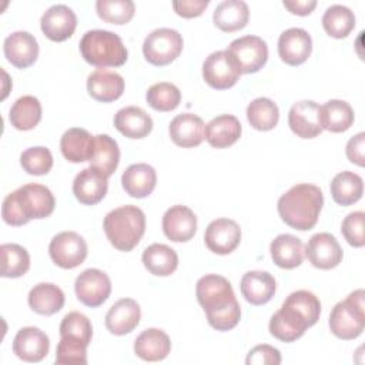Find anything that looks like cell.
<instances>
[{"instance_id":"1f68e13d","label":"cell","mask_w":365,"mask_h":365,"mask_svg":"<svg viewBox=\"0 0 365 365\" xmlns=\"http://www.w3.org/2000/svg\"><path fill=\"white\" fill-rule=\"evenodd\" d=\"M248 19L250 9L248 4L242 0H224L215 7L212 13L214 24L225 33L244 29L248 23Z\"/></svg>"},{"instance_id":"e575fe53","label":"cell","mask_w":365,"mask_h":365,"mask_svg":"<svg viewBox=\"0 0 365 365\" xmlns=\"http://www.w3.org/2000/svg\"><path fill=\"white\" fill-rule=\"evenodd\" d=\"M329 188L332 200L336 204L346 207L361 200L364 192V181L352 171H341L332 178Z\"/></svg>"},{"instance_id":"44dd1931","label":"cell","mask_w":365,"mask_h":365,"mask_svg":"<svg viewBox=\"0 0 365 365\" xmlns=\"http://www.w3.org/2000/svg\"><path fill=\"white\" fill-rule=\"evenodd\" d=\"M108 177L98 170L88 167L83 168L73 181V194L84 205H94L100 202L108 188Z\"/></svg>"},{"instance_id":"5b68a950","label":"cell","mask_w":365,"mask_h":365,"mask_svg":"<svg viewBox=\"0 0 365 365\" xmlns=\"http://www.w3.org/2000/svg\"><path fill=\"white\" fill-rule=\"evenodd\" d=\"M103 228L114 248L128 252L145 232V215L135 205H121L104 217Z\"/></svg>"},{"instance_id":"74e56055","label":"cell","mask_w":365,"mask_h":365,"mask_svg":"<svg viewBox=\"0 0 365 365\" xmlns=\"http://www.w3.org/2000/svg\"><path fill=\"white\" fill-rule=\"evenodd\" d=\"M354 110L344 100H329L321 107L322 128L331 133L346 131L354 123Z\"/></svg>"},{"instance_id":"9c48e42d","label":"cell","mask_w":365,"mask_h":365,"mask_svg":"<svg viewBox=\"0 0 365 365\" xmlns=\"http://www.w3.org/2000/svg\"><path fill=\"white\" fill-rule=\"evenodd\" d=\"M241 74L237 60L228 50L211 53L202 64V77L205 83L215 90L232 87Z\"/></svg>"},{"instance_id":"bcb514c9","label":"cell","mask_w":365,"mask_h":365,"mask_svg":"<svg viewBox=\"0 0 365 365\" xmlns=\"http://www.w3.org/2000/svg\"><path fill=\"white\" fill-rule=\"evenodd\" d=\"M60 335L76 336L88 345L93 336V327L90 319L84 314L73 311L63 318L60 324Z\"/></svg>"},{"instance_id":"4fadbf2b","label":"cell","mask_w":365,"mask_h":365,"mask_svg":"<svg viewBox=\"0 0 365 365\" xmlns=\"http://www.w3.org/2000/svg\"><path fill=\"white\" fill-rule=\"evenodd\" d=\"M288 125L301 138H314L321 134V106L312 100H301L292 104L288 113Z\"/></svg>"},{"instance_id":"d590c367","label":"cell","mask_w":365,"mask_h":365,"mask_svg":"<svg viewBox=\"0 0 365 365\" xmlns=\"http://www.w3.org/2000/svg\"><path fill=\"white\" fill-rule=\"evenodd\" d=\"M93 135L78 127L68 128L60 140V150L66 160L70 163H84L88 161Z\"/></svg>"},{"instance_id":"7bdbcfd3","label":"cell","mask_w":365,"mask_h":365,"mask_svg":"<svg viewBox=\"0 0 365 365\" xmlns=\"http://www.w3.org/2000/svg\"><path fill=\"white\" fill-rule=\"evenodd\" d=\"M96 10L101 20L111 24L128 23L135 11V4L131 0H97Z\"/></svg>"},{"instance_id":"83f0119b","label":"cell","mask_w":365,"mask_h":365,"mask_svg":"<svg viewBox=\"0 0 365 365\" xmlns=\"http://www.w3.org/2000/svg\"><path fill=\"white\" fill-rule=\"evenodd\" d=\"M114 127L128 138H144L153 130V120L141 107L128 106L117 111Z\"/></svg>"},{"instance_id":"ac0fdd59","label":"cell","mask_w":365,"mask_h":365,"mask_svg":"<svg viewBox=\"0 0 365 365\" xmlns=\"http://www.w3.org/2000/svg\"><path fill=\"white\" fill-rule=\"evenodd\" d=\"M163 231L174 242L190 241L197 231V217L185 205H173L163 215Z\"/></svg>"},{"instance_id":"5bb4252c","label":"cell","mask_w":365,"mask_h":365,"mask_svg":"<svg viewBox=\"0 0 365 365\" xmlns=\"http://www.w3.org/2000/svg\"><path fill=\"white\" fill-rule=\"evenodd\" d=\"M204 241L211 252L227 255L240 245L241 228L234 220L217 218L208 224Z\"/></svg>"},{"instance_id":"2e32d148","label":"cell","mask_w":365,"mask_h":365,"mask_svg":"<svg viewBox=\"0 0 365 365\" xmlns=\"http://www.w3.org/2000/svg\"><path fill=\"white\" fill-rule=\"evenodd\" d=\"M40 27L51 41H64L73 36L77 27V17L68 6L54 4L41 16Z\"/></svg>"},{"instance_id":"277c9868","label":"cell","mask_w":365,"mask_h":365,"mask_svg":"<svg viewBox=\"0 0 365 365\" xmlns=\"http://www.w3.org/2000/svg\"><path fill=\"white\" fill-rule=\"evenodd\" d=\"M324 205V194L314 184H295L278 200L281 220L294 230L307 231L315 227Z\"/></svg>"},{"instance_id":"ee69618b","label":"cell","mask_w":365,"mask_h":365,"mask_svg":"<svg viewBox=\"0 0 365 365\" xmlns=\"http://www.w3.org/2000/svg\"><path fill=\"white\" fill-rule=\"evenodd\" d=\"M87 346V344L76 336H61L56 351V362L60 365H86Z\"/></svg>"},{"instance_id":"603a6c76","label":"cell","mask_w":365,"mask_h":365,"mask_svg":"<svg viewBox=\"0 0 365 365\" xmlns=\"http://www.w3.org/2000/svg\"><path fill=\"white\" fill-rule=\"evenodd\" d=\"M141 309L133 298L118 299L106 314V327L114 335L130 334L140 322Z\"/></svg>"},{"instance_id":"52a82bcc","label":"cell","mask_w":365,"mask_h":365,"mask_svg":"<svg viewBox=\"0 0 365 365\" xmlns=\"http://www.w3.org/2000/svg\"><path fill=\"white\" fill-rule=\"evenodd\" d=\"M365 292L356 289L339 301L329 314V329L339 339H355L365 328Z\"/></svg>"},{"instance_id":"7c38bea8","label":"cell","mask_w":365,"mask_h":365,"mask_svg":"<svg viewBox=\"0 0 365 365\" xmlns=\"http://www.w3.org/2000/svg\"><path fill=\"white\" fill-rule=\"evenodd\" d=\"M77 299L86 307H100L111 294V281L106 272L97 268L84 269L74 282Z\"/></svg>"},{"instance_id":"9a60e30c","label":"cell","mask_w":365,"mask_h":365,"mask_svg":"<svg viewBox=\"0 0 365 365\" xmlns=\"http://www.w3.org/2000/svg\"><path fill=\"white\" fill-rule=\"evenodd\" d=\"M308 261L319 269H331L342 261V248L336 238L329 232H318L312 235L305 245Z\"/></svg>"},{"instance_id":"8fae6325","label":"cell","mask_w":365,"mask_h":365,"mask_svg":"<svg viewBox=\"0 0 365 365\" xmlns=\"http://www.w3.org/2000/svg\"><path fill=\"white\" fill-rule=\"evenodd\" d=\"M237 60L242 74L259 71L268 60L267 43L258 36H244L231 41L227 48Z\"/></svg>"},{"instance_id":"e0dca14e","label":"cell","mask_w":365,"mask_h":365,"mask_svg":"<svg viewBox=\"0 0 365 365\" xmlns=\"http://www.w3.org/2000/svg\"><path fill=\"white\" fill-rule=\"evenodd\" d=\"M312 51V38L307 30L291 27L278 38V54L288 66H299L308 60Z\"/></svg>"},{"instance_id":"30bf717a","label":"cell","mask_w":365,"mask_h":365,"mask_svg":"<svg viewBox=\"0 0 365 365\" xmlns=\"http://www.w3.org/2000/svg\"><path fill=\"white\" fill-rule=\"evenodd\" d=\"M48 254L56 265L71 269L84 262L87 257V242L74 231H63L50 241Z\"/></svg>"},{"instance_id":"f1b7e54d","label":"cell","mask_w":365,"mask_h":365,"mask_svg":"<svg viewBox=\"0 0 365 365\" xmlns=\"http://www.w3.org/2000/svg\"><path fill=\"white\" fill-rule=\"evenodd\" d=\"M121 184L130 197L144 198L154 191L157 184V173L145 163L131 164L123 173Z\"/></svg>"},{"instance_id":"d6a6232c","label":"cell","mask_w":365,"mask_h":365,"mask_svg":"<svg viewBox=\"0 0 365 365\" xmlns=\"http://www.w3.org/2000/svg\"><path fill=\"white\" fill-rule=\"evenodd\" d=\"M64 292L51 282H40L29 292L30 308L40 315H53L64 305Z\"/></svg>"},{"instance_id":"816d5d0a","label":"cell","mask_w":365,"mask_h":365,"mask_svg":"<svg viewBox=\"0 0 365 365\" xmlns=\"http://www.w3.org/2000/svg\"><path fill=\"white\" fill-rule=\"evenodd\" d=\"M284 7L289 10L292 14L298 16H308L317 6L315 0H284Z\"/></svg>"},{"instance_id":"60d3db41","label":"cell","mask_w":365,"mask_h":365,"mask_svg":"<svg viewBox=\"0 0 365 365\" xmlns=\"http://www.w3.org/2000/svg\"><path fill=\"white\" fill-rule=\"evenodd\" d=\"M1 277L19 278L30 268V255L27 250L19 244H1Z\"/></svg>"},{"instance_id":"8d00e7d4","label":"cell","mask_w":365,"mask_h":365,"mask_svg":"<svg viewBox=\"0 0 365 365\" xmlns=\"http://www.w3.org/2000/svg\"><path fill=\"white\" fill-rule=\"evenodd\" d=\"M9 120L17 130L27 131L34 128L41 120V104L34 96L19 97L10 108Z\"/></svg>"},{"instance_id":"681fc988","label":"cell","mask_w":365,"mask_h":365,"mask_svg":"<svg viewBox=\"0 0 365 365\" xmlns=\"http://www.w3.org/2000/svg\"><path fill=\"white\" fill-rule=\"evenodd\" d=\"M208 4H210L208 0H181V1H173V9L178 16L185 19H192V17L201 16Z\"/></svg>"},{"instance_id":"f35d334b","label":"cell","mask_w":365,"mask_h":365,"mask_svg":"<svg viewBox=\"0 0 365 365\" xmlns=\"http://www.w3.org/2000/svg\"><path fill=\"white\" fill-rule=\"evenodd\" d=\"M247 118L252 128L258 131H269L278 124L279 110L271 98L258 97L248 104Z\"/></svg>"},{"instance_id":"f546056e","label":"cell","mask_w":365,"mask_h":365,"mask_svg":"<svg viewBox=\"0 0 365 365\" xmlns=\"http://www.w3.org/2000/svg\"><path fill=\"white\" fill-rule=\"evenodd\" d=\"M171 351L168 335L158 328L143 331L134 341V352L138 358L148 362H155L167 358Z\"/></svg>"},{"instance_id":"484cf974","label":"cell","mask_w":365,"mask_h":365,"mask_svg":"<svg viewBox=\"0 0 365 365\" xmlns=\"http://www.w3.org/2000/svg\"><path fill=\"white\" fill-rule=\"evenodd\" d=\"M87 91L97 101L111 103L123 96L124 78L115 71L98 68L88 76Z\"/></svg>"},{"instance_id":"ab89813d","label":"cell","mask_w":365,"mask_h":365,"mask_svg":"<svg viewBox=\"0 0 365 365\" xmlns=\"http://www.w3.org/2000/svg\"><path fill=\"white\" fill-rule=\"evenodd\" d=\"M322 27L334 38L346 37L355 27V16L351 9L342 4L329 6L322 16Z\"/></svg>"},{"instance_id":"d4e9b609","label":"cell","mask_w":365,"mask_h":365,"mask_svg":"<svg viewBox=\"0 0 365 365\" xmlns=\"http://www.w3.org/2000/svg\"><path fill=\"white\" fill-rule=\"evenodd\" d=\"M242 297L252 305H264L275 294V278L267 271H248L240 282Z\"/></svg>"},{"instance_id":"8992f818","label":"cell","mask_w":365,"mask_h":365,"mask_svg":"<svg viewBox=\"0 0 365 365\" xmlns=\"http://www.w3.org/2000/svg\"><path fill=\"white\" fill-rule=\"evenodd\" d=\"M83 58L96 67H120L127 61L128 51L118 34L108 30H88L80 40Z\"/></svg>"},{"instance_id":"f907efd6","label":"cell","mask_w":365,"mask_h":365,"mask_svg":"<svg viewBox=\"0 0 365 365\" xmlns=\"http://www.w3.org/2000/svg\"><path fill=\"white\" fill-rule=\"evenodd\" d=\"M364 147H365V133L361 131L349 138V141L346 143V148H345L348 160L359 167H364V164H365Z\"/></svg>"},{"instance_id":"7402d4cb","label":"cell","mask_w":365,"mask_h":365,"mask_svg":"<svg viewBox=\"0 0 365 365\" xmlns=\"http://www.w3.org/2000/svg\"><path fill=\"white\" fill-rule=\"evenodd\" d=\"M204 121L192 113H182L175 115L168 127L171 140L182 148L197 147L204 140Z\"/></svg>"},{"instance_id":"ffe728a7","label":"cell","mask_w":365,"mask_h":365,"mask_svg":"<svg viewBox=\"0 0 365 365\" xmlns=\"http://www.w3.org/2000/svg\"><path fill=\"white\" fill-rule=\"evenodd\" d=\"M3 51L9 63L17 68H27L37 60L38 44L29 31H14L4 38Z\"/></svg>"},{"instance_id":"7a4b0ae2","label":"cell","mask_w":365,"mask_h":365,"mask_svg":"<svg viewBox=\"0 0 365 365\" xmlns=\"http://www.w3.org/2000/svg\"><path fill=\"white\" fill-rule=\"evenodd\" d=\"M195 295L214 329L230 331L237 327L241 309L227 278L217 274L201 277L195 285Z\"/></svg>"},{"instance_id":"c3c4849f","label":"cell","mask_w":365,"mask_h":365,"mask_svg":"<svg viewBox=\"0 0 365 365\" xmlns=\"http://www.w3.org/2000/svg\"><path fill=\"white\" fill-rule=\"evenodd\" d=\"M245 362L247 365H278L281 364V354L277 348L262 344L248 352Z\"/></svg>"},{"instance_id":"3957f363","label":"cell","mask_w":365,"mask_h":365,"mask_svg":"<svg viewBox=\"0 0 365 365\" xmlns=\"http://www.w3.org/2000/svg\"><path fill=\"white\" fill-rule=\"evenodd\" d=\"M56 200L50 188L41 184H26L7 194L1 205L6 224L20 227L30 220L46 218L54 211Z\"/></svg>"},{"instance_id":"7dc6e473","label":"cell","mask_w":365,"mask_h":365,"mask_svg":"<svg viewBox=\"0 0 365 365\" xmlns=\"http://www.w3.org/2000/svg\"><path fill=\"white\" fill-rule=\"evenodd\" d=\"M364 220L365 214L362 211L349 212L341 225V232L346 242L352 247H364L365 235H364Z\"/></svg>"},{"instance_id":"ba28073f","label":"cell","mask_w":365,"mask_h":365,"mask_svg":"<svg viewBox=\"0 0 365 365\" xmlns=\"http://www.w3.org/2000/svg\"><path fill=\"white\" fill-rule=\"evenodd\" d=\"M182 37L174 29H157L143 43V54L153 66H167L182 51Z\"/></svg>"},{"instance_id":"b9f144b4","label":"cell","mask_w":365,"mask_h":365,"mask_svg":"<svg viewBox=\"0 0 365 365\" xmlns=\"http://www.w3.org/2000/svg\"><path fill=\"white\" fill-rule=\"evenodd\" d=\"M145 100L151 108L167 113L178 107L181 101V93L178 87L174 86L173 83L161 81V83L153 84L147 90Z\"/></svg>"},{"instance_id":"cb8c5ba5","label":"cell","mask_w":365,"mask_h":365,"mask_svg":"<svg viewBox=\"0 0 365 365\" xmlns=\"http://www.w3.org/2000/svg\"><path fill=\"white\" fill-rule=\"evenodd\" d=\"M120 161V148L117 141L108 134L93 135L88 163L90 167L110 177L117 170Z\"/></svg>"},{"instance_id":"4dcf8cb0","label":"cell","mask_w":365,"mask_h":365,"mask_svg":"<svg viewBox=\"0 0 365 365\" xmlns=\"http://www.w3.org/2000/svg\"><path fill=\"white\" fill-rule=\"evenodd\" d=\"M269 252L272 261L284 269L297 268L304 261L302 241L292 234L277 235L269 245Z\"/></svg>"},{"instance_id":"6da1fadb","label":"cell","mask_w":365,"mask_h":365,"mask_svg":"<svg viewBox=\"0 0 365 365\" xmlns=\"http://www.w3.org/2000/svg\"><path fill=\"white\" fill-rule=\"evenodd\" d=\"M321 315V302L307 289L291 292L269 319V332L282 342H294L307 328L315 325Z\"/></svg>"},{"instance_id":"d6986e66","label":"cell","mask_w":365,"mask_h":365,"mask_svg":"<svg viewBox=\"0 0 365 365\" xmlns=\"http://www.w3.org/2000/svg\"><path fill=\"white\" fill-rule=\"evenodd\" d=\"M48 336L36 327L19 329L13 339V352L26 362H40L48 354Z\"/></svg>"},{"instance_id":"836d02e7","label":"cell","mask_w":365,"mask_h":365,"mask_svg":"<svg viewBox=\"0 0 365 365\" xmlns=\"http://www.w3.org/2000/svg\"><path fill=\"white\" fill-rule=\"evenodd\" d=\"M144 267L157 277H168L178 267L177 252L165 244H151L143 252Z\"/></svg>"},{"instance_id":"f6af8a7d","label":"cell","mask_w":365,"mask_h":365,"mask_svg":"<svg viewBox=\"0 0 365 365\" xmlns=\"http://www.w3.org/2000/svg\"><path fill=\"white\" fill-rule=\"evenodd\" d=\"M20 164L27 174L44 175L53 167V155L46 147H30L21 153Z\"/></svg>"},{"instance_id":"4316f807","label":"cell","mask_w":365,"mask_h":365,"mask_svg":"<svg viewBox=\"0 0 365 365\" xmlns=\"http://www.w3.org/2000/svg\"><path fill=\"white\" fill-rule=\"evenodd\" d=\"M241 123L235 115L221 114L214 117L204 130L207 143L214 148H227L241 137Z\"/></svg>"}]
</instances>
